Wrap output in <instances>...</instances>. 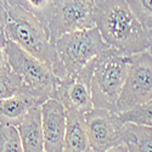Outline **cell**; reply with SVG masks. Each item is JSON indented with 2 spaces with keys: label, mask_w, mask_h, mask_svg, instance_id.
I'll list each match as a JSON object with an SVG mask.
<instances>
[{
  "label": "cell",
  "mask_w": 152,
  "mask_h": 152,
  "mask_svg": "<svg viewBox=\"0 0 152 152\" xmlns=\"http://www.w3.org/2000/svg\"><path fill=\"white\" fill-rule=\"evenodd\" d=\"M40 104L42 102L37 97L26 93L0 99V123L17 126L31 107Z\"/></svg>",
  "instance_id": "cell-13"
},
{
  "label": "cell",
  "mask_w": 152,
  "mask_h": 152,
  "mask_svg": "<svg viewBox=\"0 0 152 152\" xmlns=\"http://www.w3.org/2000/svg\"><path fill=\"white\" fill-rule=\"evenodd\" d=\"M96 11L95 0H58L48 24L51 42L65 33L95 27Z\"/></svg>",
  "instance_id": "cell-7"
},
{
  "label": "cell",
  "mask_w": 152,
  "mask_h": 152,
  "mask_svg": "<svg viewBox=\"0 0 152 152\" xmlns=\"http://www.w3.org/2000/svg\"><path fill=\"white\" fill-rule=\"evenodd\" d=\"M128 72V56L108 48L95 57V68L90 82L94 107L117 112V101Z\"/></svg>",
  "instance_id": "cell-4"
},
{
  "label": "cell",
  "mask_w": 152,
  "mask_h": 152,
  "mask_svg": "<svg viewBox=\"0 0 152 152\" xmlns=\"http://www.w3.org/2000/svg\"><path fill=\"white\" fill-rule=\"evenodd\" d=\"M5 6L7 12L4 26L6 39L48 63L54 72L57 57L49 28L16 0H6Z\"/></svg>",
  "instance_id": "cell-2"
},
{
  "label": "cell",
  "mask_w": 152,
  "mask_h": 152,
  "mask_svg": "<svg viewBox=\"0 0 152 152\" xmlns=\"http://www.w3.org/2000/svg\"><path fill=\"white\" fill-rule=\"evenodd\" d=\"M96 27L104 42L129 56L148 48V31L132 12L126 0H102L97 4Z\"/></svg>",
  "instance_id": "cell-1"
},
{
  "label": "cell",
  "mask_w": 152,
  "mask_h": 152,
  "mask_svg": "<svg viewBox=\"0 0 152 152\" xmlns=\"http://www.w3.org/2000/svg\"><path fill=\"white\" fill-rule=\"evenodd\" d=\"M7 60L11 69L22 82L23 93L37 97L40 102L53 97L60 78L56 77L48 63L10 40H7Z\"/></svg>",
  "instance_id": "cell-5"
},
{
  "label": "cell",
  "mask_w": 152,
  "mask_h": 152,
  "mask_svg": "<svg viewBox=\"0 0 152 152\" xmlns=\"http://www.w3.org/2000/svg\"><path fill=\"white\" fill-rule=\"evenodd\" d=\"M95 1H96V5H97V4H100L101 1H102V0H95Z\"/></svg>",
  "instance_id": "cell-23"
},
{
  "label": "cell",
  "mask_w": 152,
  "mask_h": 152,
  "mask_svg": "<svg viewBox=\"0 0 152 152\" xmlns=\"http://www.w3.org/2000/svg\"><path fill=\"white\" fill-rule=\"evenodd\" d=\"M23 93L22 82L11 67L0 69V99H6Z\"/></svg>",
  "instance_id": "cell-18"
},
{
  "label": "cell",
  "mask_w": 152,
  "mask_h": 152,
  "mask_svg": "<svg viewBox=\"0 0 152 152\" xmlns=\"http://www.w3.org/2000/svg\"><path fill=\"white\" fill-rule=\"evenodd\" d=\"M121 139L124 151H152V126L136 124L132 122H124L121 133Z\"/></svg>",
  "instance_id": "cell-14"
},
{
  "label": "cell",
  "mask_w": 152,
  "mask_h": 152,
  "mask_svg": "<svg viewBox=\"0 0 152 152\" xmlns=\"http://www.w3.org/2000/svg\"><path fill=\"white\" fill-rule=\"evenodd\" d=\"M152 99V55L148 50L128 56V72L117 111L123 112Z\"/></svg>",
  "instance_id": "cell-6"
},
{
  "label": "cell",
  "mask_w": 152,
  "mask_h": 152,
  "mask_svg": "<svg viewBox=\"0 0 152 152\" xmlns=\"http://www.w3.org/2000/svg\"><path fill=\"white\" fill-rule=\"evenodd\" d=\"M16 1L27 11L32 12L48 27L57 0H16Z\"/></svg>",
  "instance_id": "cell-15"
},
{
  "label": "cell",
  "mask_w": 152,
  "mask_h": 152,
  "mask_svg": "<svg viewBox=\"0 0 152 152\" xmlns=\"http://www.w3.org/2000/svg\"><path fill=\"white\" fill-rule=\"evenodd\" d=\"M23 151L42 152L44 151V135L42 125L40 105H35L28 110L26 116L17 125Z\"/></svg>",
  "instance_id": "cell-11"
},
{
  "label": "cell",
  "mask_w": 152,
  "mask_h": 152,
  "mask_svg": "<svg viewBox=\"0 0 152 152\" xmlns=\"http://www.w3.org/2000/svg\"><path fill=\"white\" fill-rule=\"evenodd\" d=\"M95 68V57L90 60L86 65L79 69L77 73L67 75L66 78L58 79L55 91L53 94L54 99L68 108L88 113L93 110V99L90 82Z\"/></svg>",
  "instance_id": "cell-9"
},
{
  "label": "cell",
  "mask_w": 152,
  "mask_h": 152,
  "mask_svg": "<svg viewBox=\"0 0 152 152\" xmlns=\"http://www.w3.org/2000/svg\"><path fill=\"white\" fill-rule=\"evenodd\" d=\"M44 151L62 152L66 132L67 110L57 99L50 97L40 104Z\"/></svg>",
  "instance_id": "cell-10"
},
{
  "label": "cell",
  "mask_w": 152,
  "mask_h": 152,
  "mask_svg": "<svg viewBox=\"0 0 152 152\" xmlns=\"http://www.w3.org/2000/svg\"><path fill=\"white\" fill-rule=\"evenodd\" d=\"M6 0H0V27H4L6 20H7V12H6Z\"/></svg>",
  "instance_id": "cell-21"
},
{
  "label": "cell",
  "mask_w": 152,
  "mask_h": 152,
  "mask_svg": "<svg viewBox=\"0 0 152 152\" xmlns=\"http://www.w3.org/2000/svg\"><path fill=\"white\" fill-rule=\"evenodd\" d=\"M126 3L142 27L152 29V0H126Z\"/></svg>",
  "instance_id": "cell-19"
},
{
  "label": "cell",
  "mask_w": 152,
  "mask_h": 152,
  "mask_svg": "<svg viewBox=\"0 0 152 152\" xmlns=\"http://www.w3.org/2000/svg\"><path fill=\"white\" fill-rule=\"evenodd\" d=\"M10 67L7 60V39L5 37L4 27H0V69Z\"/></svg>",
  "instance_id": "cell-20"
},
{
  "label": "cell",
  "mask_w": 152,
  "mask_h": 152,
  "mask_svg": "<svg viewBox=\"0 0 152 152\" xmlns=\"http://www.w3.org/2000/svg\"><path fill=\"white\" fill-rule=\"evenodd\" d=\"M54 46L57 57L54 73L60 79L77 73L90 60L110 48L96 26L62 34L54 42Z\"/></svg>",
  "instance_id": "cell-3"
},
{
  "label": "cell",
  "mask_w": 152,
  "mask_h": 152,
  "mask_svg": "<svg viewBox=\"0 0 152 152\" xmlns=\"http://www.w3.org/2000/svg\"><path fill=\"white\" fill-rule=\"evenodd\" d=\"M85 121L91 151H124L121 139L124 122L117 112L93 107L91 111L85 113Z\"/></svg>",
  "instance_id": "cell-8"
},
{
  "label": "cell",
  "mask_w": 152,
  "mask_h": 152,
  "mask_svg": "<svg viewBox=\"0 0 152 152\" xmlns=\"http://www.w3.org/2000/svg\"><path fill=\"white\" fill-rule=\"evenodd\" d=\"M63 151L67 152L91 151L89 137H88L85 113L73 108L67 110Z\"/></svg>",
  "instance_id": "cell-12"
},
{
  "label": "cell",
  "mask_w": 152,
  "mask_h": 152,
  "mask_svg": "<svg viewBox=\"0 0 152 152\" xmlns=\"http://www.w3.org/2000/svg\"><path fill=\"white\" fill-rule=\"evenodd\" d=\"M118 115L123 122H132L152 126V99L144 104L132 107L130 110L119 112Z\"/></svg>",
  "instance_id": "cell-16"
},
{
  "label": "cell",
  "mask_w": 152,
  "mask_h": 152,
  "mask_svg": "<svg viewBox=\"0 0 152 152\" xmlns=\"http://www.w3.org/2000/svg\"><path fill=\"white\" fill-rule=\"evenodd\" d=\"M21 151H23V147L17 126L0 123V152Z\"/></svg>",
  "instance_id": "cell-17"
},
{
  "label": "cell",
  "mask_w": 152,
  "mask_h": 152,
  "mask_svg": "<svg viewBox=\"0 0 152 152\" xmlns=\"http://www.w3.org/2000/svg\"><path fill=\"white\" fill-rule=\"evenodd\" d=\"M57 1H58V0H57Z\"/></svg>",
  "instance_id": "cell-24"
},
{
  "label": "cell",
  "mask_w": 152,
  "mask_h": 152,
  "mask_svg": "<svg viewBox=\"0 0 152 152\" xmlns=\"http://www.w3.org/2000/svg\"><path fill=\"white\" fill-rule=\"evenodd\" d=\"M147 50L152 55V29L148 31V48H147Z\"/></svg>",
  "instance_id": "cell-22"
}]
</instances>
